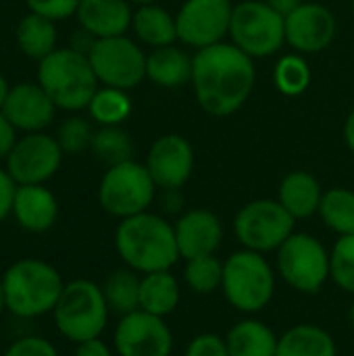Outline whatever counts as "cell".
<instances>
[{
	"label": "cell",
	"instance_id": "1",
	"mask_svg": "<svg viewBox=\"0 0 354 356\" xmlns=\"http://www.w3.org/2000/svg\"><path fill=\"white\" fill-rule=\"evenodd\" d=\"M255 58L236 44L200 48L192 60V88L198 106L211 117H230L250 98L257 81Z\"/></svg>",
	"mask_w": 354,
	"mask_h": 356
},
{
	"label": "cell",
	"instance_id": "2",
	"mask_svg": "<svg viewBox=\"0 0 354 356\" xmlns=\"http://www.w3.org/2000/svg\"><path fill=\"white\" fill-rule=\"evenodd\" d=\"M115 248L125 267L140 275L171 271L182 259L173 225L148 211L121 219L115 232Z\"/></svg>",
	"mask_w": 354,
	"mask_h": 356
},
{
	"label": "cell",
	"instance_id": "3",
	"mask_svg": "<svg viewBox=\"0 0 354 356\" xmlns=\"http://www.w3.org/2000/svg\"><path fill=\"white\" fill-rule=\"evenodd\" d=\"M6 311L19 319H35L54 311L65 282L56 267L42 259H19L2 273Z\"/></svg>",
	"mask_w": 354,
	"mask_h": 356
},
{
	"label": "cell",
	"instance_id": "4",
	"mask_svg": "<svg viewBox=\"0 0 354 356\" xmlns=\"http://www.w3.org/2000/svg\"><path fill=\"white\" fill-rule=\"evenodd\" d=\"M35 81L44 88L56 108L69 113L88 108L92 96L100 88L88 54H81L71 46L56 48L42 58L38 63Z\"/></svg>",
	"mask_w": 354,
	"mask_h": 356
},
{
	"label": "cell",
	"instance_id": "5",
	"mask_svg": "<svg viewBox=\"0 0 354 356\" xmlns=\"http://www.w3.org/2000/svg\"><path fill=\"white\" fill-rule=\"evenodd\" d=\"M108 305L102 286L90 280H73L65 284V290L52 311L58 334L75 344L100 338L108 323Z\"/></svg>",
	"mask_w": 354,
	"mask_h": 356
},
{
	"label": "cell",
	"instance_id": "6",
	"mask_svg": "<svg viewBox=\"0 0 354 356\" xmlns=\"http://www.w3.org/2000/svg\"><path fill=\"white\" fill-rule=\"evenodd\" d=\"M221 290L234 309L252 315L271 302L275 292V273L261 252L242 248L223 261Z\"/></svg>",
	"mask_w": 354,
	"mask_h": 356
},
{
	"label": "cell",
	"instance_id": "7",
	"mask_svg": "<svg viewBox=\"0 0 354 356\" xmlns=\"http://www.w3.org/2000/svg\"><path fill=\"white\" fill-rule=\"evenodd\" d=\"M230 38L250 58L271 56L286 44V17L265 0H242L234 4Z\"/></svg>",
	"mask_w": 354,
	"mask_h": 356
},
{
	"label": "cell",
	"instance_id": "8",
	"mask_svg": "<svg viewBox=\"0 0 354 356\" xmlns=\"http://www.w3.org/2000/svg\"><path fill=\"white\" fill-rule=\"evenodd\" d=\"M156 194V184L152 181L146 165L131 161L113 165L104 171L98 184V202L104 213L127 219L146 213Z\"/></svg>",
	"mask_w": 354,
	"mask_h": 356
},
{
	"label": "cell",
	"instance_id": "9",
	"mask_svg": "<svg viewBox=\"0 0 354 356\" xmlns=\"http://www.w3.org/2000/svg\"><path fill=\"white\" fill-rule=\"evenodd\" d=\"M296 219L280 204V200L259 198L244 204L236 219L234 232L242 248L255 252L277 250L292 234Z\"/></svg>",
	"mask_w": 354,
	"mask_h": 356
},
{
	"label": "cell",
	"instance_id": "10",
	"mask_svg": "<svg viewBox=\"0 0 354 356\" xmlns=\"http://www.w3.org/2000/svg\"><path fill=\"white\" fill-rule=\"evenodd\" d=\"M277 271L303 294H317L330 280V252L309 234H292L277 248Z\"/></svg>",
	"mask_w": 354,
	"mask_h": 356
},
{
	"label": "cell",
	"instance_id": "11",
	"mask_svg": "<svg viewBox=\"0 0 354 356\" xmlns=\"http://www.w3.org/2000/svg\"><path fill=\"white\" fill-rule=\"evenodd\" d=\"M88 58L100 86L131 90L146 77V54L127 35L96 40Z\"/></svg>",
	"mask_w": 354,
	"mask_h": 356
},
{
	"label": "cell",
	"instance_id": "12",
	"mask_svg": "<svg viewBox=\"0 0 354 356\" xmlns=\"http://www.w3.org/2000/svg\"><path fill=\"white\" fill-rule=\"evenodd\" d=\"M63 148L56 138L44 131L23 134L4 161V169L17 186L46 184L56 175L63 163Z\"/></svg>",
	"mask_w": 354,
	"mask_h": 356
},
{
	"label": "cell",
	"instance_id": "13",
	"mask_svg": "<svg viewBox=\"0 0 354 356\" xmlns=\"http://www.w3.org/2000/svg\"><path fill=\"white\" fill-rule=\"evenodd\" d=\"M234 15L232 0H186L177 15V40L190 48H209L230 35Z\"/></svg>",
	"mask_w": 354,
	"mask_h": 356
},
{
	"label": "cell",
	"instance_id": "14",
	"mask_svg": "<svg viewBox=\"0 0 354 356\" xmlns=\"http://www.w3.org/2000/svg\"><path fill=\"white\" fill-rule=\"evenodd\" d=\"M113 344L119 356H171L173 334L163 317L140 309L119 319Z\"/></svg>",
	"mask_w": 354,
	"mask_h": 356
},
{
	"label": "cell",
	"instance_id": "15",
	"mask_svg": "<svg viewBox=\"0 0 354 356\" xmlns=\"http://www.w3.org/2000/svg\"><path fill=\"white\" fill-rule=\"evenodd\" d=\"M144 165L156 188L177 190L194 171L192 144L179 134H163L152 142Z\"/></svg>",
	"mask_w": 354,
	"mask_h": 356
},
{
	"label": "cell",
	"instance_id": "16",
	"mask_svg": "<svg viewBox=\"0 0 354 356\" xmlns=\"http://www.w3.org/2000/svg\"><path fill=\"white\" fill-rule=\"evenodd\" d=\"M338 31L334 13L317 2H303L286 17V44L300 54L325 50Z\"/></svg>",
	"mask_w": 354,
	"mask_h": 356
},
{
	"label": "cell",
	"instance_id": "17",
	"mask_svg": "<svg viewBox=\"0 0 354 356\" xmlns=\"http://www.w3.org/2000/svg\"><path fill=\"white\" fill-rule=\"evenodd\" d=\"M0 113L21 134L44 131L56 115V104L38 81H19L10 86Z\"/></svg>",
	"mask_w": 354,
	"mask_h": 356
},
{
	"label": "cell",
	"instance_id": "18",
	"mask_svg": "<svg viewBox=\"0 0 354 356\" xmlns=\"http://www.w3.org/2000/svg\"><path fill=\"white\" fill-rule=\"evenodd\" d=\"M173 229L179 257L186 261L204 254H215L223 240L221 221L209 209H192L182 213Z\"/></svg>",
	"mask_w": 354,
	"mask_h": 356
},
{
	"label": "cell",
	"instance_id": "19",
	"mask_svg": "<svg viewBox=\"0 0 354 356\" xmlns=\"http://www.w3.org/2000/svg\"><path fill=\"white\" fill-rule=\"evenodd\" d=\"M10 215L21 229L44 234L52 229L58 219V200L44 184L17 186Z\"/></svg>",
	"mask_w": 354,
	"mask_h": 356
},
{
	"label": "cell",
	"instance_id": "20",
	"mask_svg": "<svg viewBox=\"0 0 354 356\" xmlns=\"http://www.w3.org/2000/svg\"><path fill=\"white\" fill-rule=\"evenodd\" d=\"M75 17L81 29L100 40L125 35L131 29L134 10L127 0H81Z\"/></svg>",
	"mask_w": 354,
	"mask_h": 356
},
{
	"label": "cell",
	"instance_id": "21",
	"mask_svg": "<svg viewBox=\"0 0 354 356\" xmlns=\"http://www.w3.org/2000/svg\"><path fill=\"white\" fill-rule=\"evenodd\" d=\"M192 60L194 56L175 44L152 48V52L146 54V77L159 88H182L192 83Z\"/></svg>",
	"mask_w": 354,
	"mask_h": 356
},
{
	"label": "cell",
	"instance_id": "22",
	"mask_svg": "<svg viewBox=\"0 0 354 356\" xmlns=\"http://www.w3.org/2000/svg\"><path fill=\"white\" fill-rule=\"evenodd\" d=\"M323 198L321 184L315 175L309 171H292L288 173L277 190V200L280 204L298 221V219H309L315 213H319Z\"/></svg>",
	"mask_w": 354,
	"mask_h": 356
},
{
	"label": "cell",
	"instance_id": "23",
	"mask_svg": "<svg viewBox=\"0 0 354 356\" xmlns=\"http://www.w3.org/2000/svg\"><path fill=\"white\" fill-rule=\"evenodd\" d=\"M131 29L136 38L150 46V48H161L169 46L177 40V23L175 15L165 10L159 4H142L134 10L131 19Z\"/></svg>",
	"mask_w": 354,
	"mask_h": 356
},
{
	"label": "cell",
	"instance_id": "24",
	"mask_svg": "<svg viewBox=\"0 0 354 356\" xmlns=\"http://www.w3.org/2000/svg\"><path fill=\"white\" fill-rule=\"evenodd\" d=\"M275 356H338V348L330 332L313 323H300L277 338Z\"/></svg>",
	"mask_w": 354,
	"mask_h": 356
},
{
	"label": "cell",
	"instance_id": "25",
	"mask_svg": "<svg viewBox=\"0 0 354 356\" xmlns=\"http://www.w3.org/2000/svg\"><path fill=\"white\" fill-rule=\"evenodd\" d=\"M225 344L230 356H275L277 336L263 321L244 319L227 332Z\"/></svg>",
	"mask_w": 354,
	"mask_h": 356
},
{
	"label": "cell",
	"instance_id": "26",
	"mask_svg": "<svg viewBox=\"0 0 354 356\" xmlns=\"http://www.w3.org/2000/svg\"><path fill=\"white\" fill-rule=\"evenodd\" d=\"M179 298H182L179 282L171 275V271H154L142 275L140 282L142 311L165 319L179 307Z\"/></svg>",
	"mask_w": 354,
	"mask_h": 356
},
{
	"label": "cell",
	"instance_id": "27",
	"mask_svg": "<svg viewBox=\"0 0 354 356\" xmlns=\"http://www.w3.org/2000/svg\"><path fill=\"white\" fill-rule=\"evenodd\" d=\"M15 40L19 50L33 58V60H42L46 58L50 52L56 50V25L54 21L35 15V13H27L25 17L19 19L17 29H15Z\"/></svg>",
	"mask_w": 354,
	"mask_h": 356
},
{
	"label": "cell",
	"instance_id": "28",
	"mask_svg": "<svg viewBox=\"0 0 354 356\" xmlns=\"http://www.w3.org/2000/svg\"><path fill=\"white\" fill-rule=\"evenodd\" d=\"M140 282L142 277L134 269H115L102 284L108 311L119 317L140 311Z\"/></svg>",
	"mask_w": 354,
	"mask_h": 356
},
{
	"label": "cell",
	"instance_id": "29",
	"mask_svg": "<svg viewBox=\"0 0 354 356\" xmlns=\"http://www.w3.org/2000/svg\"><path fill=\"white\" fill-rule=\"evenodd\" d=\"M90 117L100 125H121L131 115V100L127 90L100 86L88 104Z\"/></svg>",
	"mask_w": 354,
	"mask_h": 356
},
{
	"label": "cell",
	"instance_id": "30",
	"mask_svg": "<svg viewBox=\"0 0 354 356\" xmlns=\"http://www.w3.org/2000/svg\"><path fill=\"white\" fill-rule=\"evenodd\" d=\"M319 215L323 223L338 236L354 234V192L346 188H332L323 192Z\"/></svg>",
	"mask_w": 354,
	"mask_h": 356
},
{
	"label": "cell",
	"instance_id": "31",
	"mask_svg": "<svg viewBox=\"0 0 354 356\" xmlns=\"http://www.w3.org/2000/svg\"><path fill=\"white\" fill-rule=\"evenodd\" d=\"M92 154L104 163L106 167L131 161V138L127 136V131H123L119 125H104L100 129L94 131L92 144H90Z\"/></svg>",
	"mask_w": 354,
	"mask_h": 356
},
{
	"label": "cell",
	"instance_id": "32",
	"mask_svg": "<svg viewBox=\"0 0 354 356\" xmlns=\"http://www.w3.org/2000/svg\"><path fill=\"white\" fill-rule=\"evenodd\" d=\"M275 88L284 96H300L311 86V69L300 52L286 54L277 60L273 69Z\"/></svg>",
	"mask_w": 354,
	"mask_h": 356
},
{
	"label": "cell",
	"instance_id": "33",
	"mask_svg": "<svg viewBox=\"0 0 354 356\" xmlns=\"http://www.w3.org/2000/svg\"><path fill=\"white\" fill-rule=\"evenodd\" d=\"M184 277L192 292L209 296V294L217 292L223 284V263L215 254L190 259L186 263Z\"/></svg>",
	"mask_w": 354,
	"mask_h": 356
},
{
	"label": "cell",
	"instance_id": "34",
	"mask_svg": "<svg viewBox=\"0 0 354 356\" xmlns=\"http://www.w3.org/2000/svg\"><path fill=\"white\" fill-rule=\"evenodd\" d=\"M330 277L336 286L354 294V234L340 236L330 252Z\"/></svg>",
	"mask_w": 354,
	"mask_h": 356
},
{
	"label": "cell",
	"instance_id": "35",
	"mask_svg": "<svg viewBox=\"0 0 354 356\" xmlns=\"http://www.w3.org/2000/svg\"><path fill=\"white\" fill-rule=\"evenodd\" d=\"M54 138H56V142L65 154H77V152H83L86 148H90L92 138H94V129L81 117H67L58 125Z\"/></svg>",
	"mask_w": 354,
	"mask_h": 356
},
{
	"label": "cell",
	"instance_id": "36",
	"mask_svg": "<svg viewBox=\"0 0 354 356\" xmlns=\"http://www.w3.org/2000/svg\"><path fill=\"white\" fill-rule=\"evenodd\" d=\"M81 0H25L29 13L42 15L50 21H65L77 13Z\"/></svg>",
	"mask_w": 354,
	"mask_h": 356
},
{
	"label": "cell",
	"instance_id": "37",
	"mask_svg": "<svg viewBox=\"0 0 354 356\" xmlns=\"http://www.w3.org/2000/svg\"><path fill=\"white\" fill-rule=\"evenodd\" d=\"M2 356H58L56 346L40 336H23L4 350Z\"/></svg>",
	"mask_w": 354,
	"mask_h": 356
},
{
	"label": "cell",
	"instance_id": "38",
	"mask_svg": "<svg viewBox=\"0 0 354 356\" xmlns=\"http://www.w3.org/2000/svg\"><path fill=\"white\" fill-rule=\"evenodd\" d=\"M186 356H230L225 338L217 334H198L186 348Z\"/></svg>",
	"mask_w": 354,
	"mask_h": 356
},
{
	"label": "cell",
	"instance_id": "39",
	"mask_svg": "<svg viewBox=\"0 0 354 356\" xmlns=\"http://www.w3.org/2000/svg\"><path fill=\"white\" fill-rule=\"evenodd\" d=\"M17 184L8 175L4 167H0V223L13 213V200H15Z\"/></svg>",
	"mask_w": 354,
	"mask_h": 356
},
{
	"label": "cell",
	"instance_id": "40",
	"mask_svg": "<svg viewBox=\"0 0 354 356\" xmlns=\"http://www.w3.org/2000/svg\"><path fill=\"white\" fill-rule=\"evenodd\" d=\"M17 134L19 131L15 129V125L0 113V161H6V156L15 148V144L19 140Z\"/></svg>",
	"mask_w": 354,
	"mask_h": 356
},
{
	"label": "cell",
	"instance_id": "41",
	"mask_svg": "<svg viewBox=\"0 0 354 356\" xmlns=\"http://www.w3.org/2000/svg\"><path fill=\"white\" fill-rule=\"evenodd\" d=\"M73 356H113V353L106 346V342H102L100 338H94V340H88V342L77 344L75 355Z\"/></svg>",
	"mask_w": 354,
	"mask_h": 356
},
{
	"label": "cell",
	"instance_id": "42",
	"mask_svg": "<svg viewBox=\"0 0 354 356\" xmlns=\"http://www.w3.org/2000/svg\"><path fill=\"white\" fill-rule=\"evenodd\" d=\"M182 188L177 190H163V209L169 213H179L182 211Z\"/></svg>",
	"mask_w": 354,
	"mask_h": 356
},
{
	"label": "cell",
	"instance_id": "43",
	"mask_svg": "<svg viewBox=\"0 0 354 356\" xmlns=\"http://www.w3.org/2000/svg\"><path fill=\"white\" fill-rule=\"evenodd\" d=\"M275 13H280L282 17H288L292 10H296L305 0H265Z\"/></svg>",
	"mask_w": 354,
	"mask_h": 356
},
{
	"label": "cell",
	"instance_id": "44",
	"mask_svg": "<svg viewBox=\"0 0 354 356\" xmlns=\"http://www.w3.org/2000/svg\"><path fill=\"white\" fill-rule=\"evenodd\" d=\"M344 142L354 152V111L346 117V123H344Z\"/></svg>",
	"mask_w": 354,
	"mask_h": 356
},
{
	"label": "cell",
	"instance_id": "45",
	"mask_svg": "<svg viewBox=\"0 0 354 356\" xmlns=\"http://www.w3.org/2000/svg\"><path fill=\"white\" fill-rule=\"evenodd\" d=\"M8 90H10V86H8L6 77H4V75L0 73V108H2V104H4V98H6Z\"/></svg>",
	"mask_w": 354,
	"mask_h": 356
},
{
	"label": "cell",
	"instance_id": "46",
	"mask_svg": "<svg viewBox=\"0 0 354 356\" xmlns=\"http://www.w3.org/2000/svg\"><path fill=\"white\" fill-rule=\"evenodd\" d=\"M2 311H6V305H4V288H2V275H0V315Z\"/></svg>",
	"mask_w": 354,
	"mask_h": 356
},
{
	"label": "cell",
	"instance_id": "47",
	"mask_svg": "<svg viewBox=\"0 0 354 356\" xmlns=\"http://www.w3.org/2000/svg\"><path fill=\"white\" fill-rule=\"evenodd\" d=\"M129 4H138V6H142V4H152L154 0H127Z\"/></svg>",
	"mask_w": 354,
	"mask_h": 356
},
{
	"label": "cell",
	"instance_id": "48",
	"mask_svg": "<svg viewBox=\"0 0 354 356\" xmlns=\"http://www.w3.org/2000/svg\"><path fill=\"white\" fill-rule=\"evenodd\" d=\"M351 317H353V323H354V307H353V315H351Z\"/></svg>",
	"mask_w": 354,
	"mask_h": 356
},
{
	"label": "cell",
	"instance_id": "49",
	"mask_svg": "<svg viewBox=\"0 0 354 356\" xmlns=\"http://www.w3.org/2000/svg\"><path fill=\"white\" fill-rule=\"evenodd\" d=\"M353 13H354V0H353Z\"/></svg>",
	"mask_w": 354,
	"mask_h": 356
}]
</instances>
